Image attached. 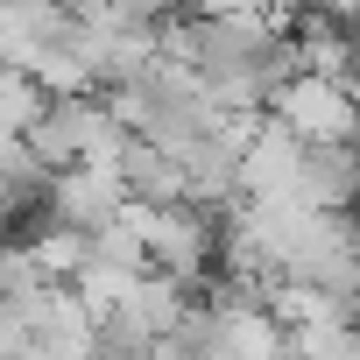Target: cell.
Here are the masks:
<instances>
[{"label": "cell", "instance_id": "3", "mask_svg": "<svg viewBox=\"0 0 360 360\" xmlns=\"http://www.w3.org/2000/svg\"><path fill=\"white\" fill-rule=\"evenodd\" d=\"M297 162L304 148L262 113V127L248 134V148L233 155V198L240 205H276V198H297Z\"/></svg>", "mask_w": 360, "mask_h": 360}, {"label": "cell", "instance_id": "4", "mask_svg": "<svg viewBox=\"0 0 360 360\" xmlns=\"http://www.w3.org/2000/svg\"><path fill=\"white\" fill-rule=\"evenodd\" d=\"M120 191H127V205H184L176 155H162V148H148V141L127 134V148H120Z\"/></svg>", "mask_w": 360, "mask_h": 360}, {"label": "cell", "instance_id": "5", "mask_svg": "<svg viewBox=\"0 0 360 360\" xmlns=\"http://www.w3.org/2000/svg\"><path fill=\"white\" fill-rule=\"evenodd\" d=\"M297 198H304L311 212L346 219V198H353V148H304V162H297Z\"/></svg>", "mask_w": 360, "mask_h": 360}, {"label": "cell", "instance_id": "6", "mask_svg": "<svg viewBox=\"0 0 360 360\" xmlns=\"http://www.w3.org/2000/svg\"><path fill=\"white\" fill-rule=\"evenodd\" d=\"M191 304H198V290H184V283H169V276H155V269H148V276H134V290H127V304H120V311H127L148 339H162L176 318L191 311Z\"/></svg>", "mask_w": 360, "mask_h": 360}, {"label": "cell", "instance_id": "1", "mask_svg": "<svg viewBox=\"0 0 360 360\" xmlns=\"http://www.w3.org/2000/svg\"><path fill=\"white\" fill-rule=\"evenodd\" d=\"M353 85H332V78H304L290 71L269 99V120L297 141V148H353Z\"/></svg>", "mask_w": 360, "mask_h": 360}, {"label": "cell", "instance_id": "2", "mask_svg": "<svg viewBox=\"0 0 360 360\" xmlns=\"http://www.w3.org/2000/svg\"><path fill=\"white\" fill-rule=\"evenodd\" d=\"M120 205H127V191H120V176H99V169H57L50 184H43V219L36 226H71V233H106L113 219H120Z\"/></svg>", "mask_w": 360, "mask_h": 360}]
</instances>
